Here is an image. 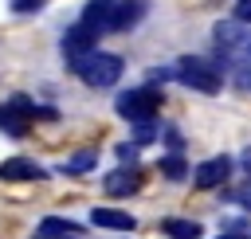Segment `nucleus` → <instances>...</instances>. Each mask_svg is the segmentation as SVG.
<instances>
[{
	"mask_svg": "<svg viewBox=\"0 0 251 239\" xmlns=\"http://www.w3.org/2000/svg\"><path fill=\"white\" fill-rule=\"evenodd\" d=\"M86 86H94V90H106V86H114L118 78H122V71H126V63H122V55H114V51H90L82 63H75L71 67Z\"/></svg>",
	"mask_w": 251,
	"mask_h": 239,
	"instance_id": "nucleus-1",
	"label": "nucleus"
},
{
	"mask_svg": "<svg viewBox=\"0 0 251 239\" xmlns=\"http://www.w3.org/2000/svg\"><path fill=\"white\" fill-rule=\"evenodd\" d=\"M173 78L184 82L188 90H200V94H220V86H224V71L216 63L200 59V55H184L173 67Z\"/></svg>",
	"mask_w": 251,
	"mask_h": 239,
	"instance_id": "nucleus-2",
	"label": "nucleus"
},
{
	"mask_svg": "<svg viewBox=\"0 0 251 239\" xmlns=\"http://www.w3.org/2000/svg\"><path fill=\"white\" fill-rule=\"evenodd\" d=\"M157 106H161V90H153V86H133V90L118 94V102H114L118 118H126V121H133V125L153 121Z\"/></svg>",
	"mask_w": 251,
	"mask_h": 239,
	"instance_id": "nucleus-3",
	"label": "nucleus"
},
{
	"mask_svg": "<svg viewBox=\"0 0 251 239\" xmlns=\"http://www.w3.org/2000/svg\"><path fill=\"white\" fill-rule=\"evenodd\" d=\"M59 51H63V59L75 67V63H82L90 51H98V31H90V27L78 20V24H71V27L63 31V39H59Z\"/></svg>",
	"mask_w": 251,
	"mask_h": 239,
	"instance_id": "nucleus-4",
	"label": "nucleus"
},
{
	"mask_svg": "<svg viewBox=\"0 0 251 239\" xmlns=\"http://www.w3.org/2000/svg\"><path fill=\"white\" fill-rule=\"evenodd\" d=\"M82 24L90 31H118V0H86L82 4Z\"/></svg>",
	"mask_w": 251,
	"mask_h": 239,
	"instance_id": "nucleus-5",
	"label": "nucleus"
},
{
	"mask_svg": "<svg viewBox=\"0 0 251 239\" xmlns=\"http://www.w3.org/2000/svg\"><path fill=\"white\" fill-rule=\"evenodd\" d=\"M227 172H231V161L227 157H208V161H200L196 168H192V184L196 188H220L224 180H227Z\"/></svg>",
	"mask_w": 251,
	"mask_h": 239,
	"instance_id": "nucleus-6",
	"label": "nucleus"
},
{
	"mask_svg": "<svg viewBox=\"0 0 251 239\" xmlns=\"http://www.w3.org/2000/svg\"><path fill=\"white\" fill-rule=\"evenodd\" d=\"M43 176H47V168L35 165L31 157H8V161H0V180H4V184H16V180H43Z\"/></svg>",
	"mask_w": 251,
	"mask_h": 239,
	"instance_id": "nucleus-7",
	"label": "nucleus"
},
{
	"mask_svg": "<svg viewBox=\"0 0 251 239\" xmlns=\"http://www.w3.org/2000/svg\"><path fill=\"white\" fill-rule=\"evenodd\" d=\"M102 188H106V196H133L137 188H141V176H137V168H114V172H106V180H102Z\"/></svg>",
	"mask_w": 251,
	"mask_h": 239,
	"instance_id": "nucleus-8",
	"label": "nucleus"
},
{
	"mask_svg": "<svg viewBox=\"0 0 251 239\" xmlns=\"http://www.w3.org/2000/svg\"><path fill=\"white\" fill-rule=\"evenodd\" d=\"M78 235H82V227L71 223V219H63V215H47L35 227V239H78Z\"/></svg>",
	"mask_w": 251,
	"mask_h": 239,
	"instance_id": "nucleus-9",
	"label": "nucleus"
},
{
	"mask_svg": "<svg viewBox=\"0 0 251 239\" xmlns=\"http://www.w3.org/2000/svg\"><path fill=\"white\" fill-rule=\"evenodd\" d=\"M90 223L94 227H110V231H133V215L129 212H122V208H94L90 212Z\"/></svg>",
	"mask_w": 251,
	"mask_h": 239,
	"instance_id": "nucleus-10",
	"label": "nucleus"
},
{
	"mask_svg": "<svg viewBox=\"0 0 251 239\" xmlns=\"http://www.w3.org/2000/svg\"><path fill=\"white\" fill-rule=\"evenodd\" d=\"M161 231H165L169 239H200V235H204V227H200L196 219H180V215L161 219Z\"/></svg>",
	"mask_w": 251,
	"mask_h": 239,
	"instance_id": "nucleus-11",
	"label": "nucleus"
},
{
	"mask_svg": "<svg viewBox=\"0 0 251 239\" xmlns=\"http://www.w3.org/2000/svg\"><path fill=\"white\" fill-rule=\"evenodd\" d=\"M94 165H98V153H94V149H82V153L67 157V161L59 165V172H71V176H78V172H90Z\"/></svg>",
	"mask_w": 251,
	"mask_h": 239,
	"instance_id": "nucleus-12",
	"label": "nucleus"
},
{
	"mask_svg": "<svg viewBox=\"0 0 251 239\" xmlns=\"http://www.w3.org/2000/svg\"><path fill=\"white\" fill-rule=\"evenodd\" d=\"M145 16V0H118V31L133 27Z\"/></svg>",
	"mask_w": 251,
	"mask_h": 239,
	"instance_id": "nucleus-13",
	"label": "nucleus"
},
{
	"mask_svg": "<svg viewBox=\"0 0 251 239\" xmlns=\"http://www.w3.org/2000/svg\"><path fill=\"white\" fill-rule=\"evenodd\" d=\"M161 172H165L169 180H184V176H188V161H184L180 153H169V157H161Z\"/></svg>",
	"mask_w": 251,
	"mask_h": 239,
	"instance_id": "nucleus-14",
	"label": "nucleus"
},
{
	"mask_svg": "<svg viewBox=\"0 0 251 239\" xmlns=\"http://www.w3.org/2000/svg\"><path fill=\"white\" fill-rule=\"evenodd\" d=\"M224 200H227V204H239V208H247V212H251V184H243V188H227V192H224Z\"/></svg>",
	"mask_w": 251,
	"mask_h": 239,
	"instance_id": "nucleus-15",
	"label": "nucleus"
},
{
	"mask_svg": "<svg viewBox=\"0 0 251 239\" xmlns=\"http://www.w3.org/2000/svg\"><path fill=\"white\" fill-rule=\"evenodd\" d=\"M47 0H8V8L16 12V16H31V12H39Z\"/></svg>",
	"mask_w": 251,
	"mask_h": 239,
	"instance_id": "nucleus-16",
	"label": "nucleus"
},
{
	"mask_svg": "<svg viewBox=\"0 0 251 239\" xmlns=\"http://www.w3.org/2000/svg\"><path fill=\"white\" fill-rule=\"evenodd\" d=\"M118 157H122V161H126V168H129V165L137 161V141H133V145H129V141H122V145H118Z\"/></svg>",
	"mask_w": 251,
	"mask_h": 239,
	"instance_id": "nucleus-17",
	"label": "nucleus"
},
{
	"mask_svg": "<svg viewBox=\"0 0 251 239\" xmlns=\"http://www.w3.org/2000/svg\"><path fill=\"white\" fill-rule=\"evenodd\" d=\"M231 82H235L239 90H247V94H251V67H239V71L231 74Z\"/></svg>",
	"mask_w": 251,
	"mask_h": 239,
	"instance_id": "nucleus-18",
	"label": "nucleus"
},
{
	"mask_svg": "<svg viewBox=\"0 0 251 239\" xmlns=\"http://www.w3.org/2000/svg\"><path fill=\"white\" fill-rule=\"evenodd\" d=\"M235 20H239V24H251V0H239V8H235Z\"/></svg>",
	"mask_w": 251,
	"mask_h": 239,
	"instance_id": "nucleus-19",
	"label": "nucleus"
},
{
	"mask_svg": "<svg viewBox=\"0 0 251 239\" xmlns=\"http://www.w3.org/2000/svg\"><path fill=\"white\" fill-rule=\"evenodd\" d=\"M243 172L251 176V149H243Z\"/></svg>",
	"mask_w": 251,
	"mask_h": 239,
	"instance_id": "nucleus-20",
	"label": "nucleus"
},
{
	"mask_svg": "<svg viewBox=\"0 0 251 239\" xmlns=\"http://www.w3.org/2000/svg\"><path fill=\"white\" fill-rule=\"evenodd\" d=\"M239 55H243V59H251V35L243 39V47H239Z\"/></svg>",
	"mask_w": 251,
	"mask_h": 239,
	"instance_id": "nucleus-21",
	"label": "nucleus"
},
{
	"mask_svg": "<svg viewBox=\"0 0 251 239\" xmlns=\"http://www.w3.org/2000/svg\"><path fill=\"white\" fill-rule=\"evenodd\" d=\"M220 239H247V235H220Z\"/></svg>",
	"mask_w": 251,
	"mask_h": 239,
	"instance_id": "nucleus-22",
	"label": "nucleus"
}]
</instances>
